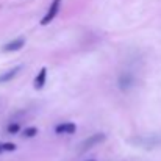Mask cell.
Returning <instances> with one entry per match:
<instances>
[{
	"label": "cell",
	"instance_id": "cell-2",
	"mask_svg": "<svg viewBox=\"0 0 161 161\" xmlns=\"http://www.w3.org/2000/svg\"><path fill=\"white\" fill-rule=\"evenodd\" d=\"M59 6H61V0H52L50 3V8L47 11V14L41 19V25H47L53 20L55 17L58 16V11H59Z\"/></svg>",
	"mask_w": 161,
	"mask_h": 161
},
{
	"label": "cell",
	"instance_id": "cell-3",
	"mask_svg": "<svg viewBox=\"0 0 161 161\" xmlns=\"http://www.w3.org/2000/svg\"><path fill=\"white\" fill-rule=\"evenodd\" d=\"M133 83H135V77H133L130 72H122V74L119 75V78H117V86H119L122 91L130 89V88L133 86Z\"/></svg>",
	"mask_w": 161,
	"mask_h": 161
},
{
	"label": "cell",
	"instance_id": "cell-1",
	"mask_svg": "<svg viewBox=\"0 0 161 161\" xmlns=\"http://www.w3.org/2000/svg\"><path fill=\"white\" fill-rule=\"evenodd\" d=\"M105 139H107V136H105L103 133L91 135L89 138H86V139L80 144V152H86V150H89V149H92V147L99 146V144H100V142H103Z\"/></svg>",
	"mask_w": 161,
	"mask_h": 161
},
{
	"label": "cell",
	"instance_id": "cell-9",
	"mask_svg": "<svg viewBox=\"0 0 161 161\" xmlns=\"http://www.w3.org/2000/svg\"><path fill=\"white\" fill-rule=\"evenodd\" d=\"M36 135H38V128L36 127H27V128L22 130V136L24 138H33Z\"/></svg>",
	"mask_w": 161,
	"mask_h": 161
},
{
	"label": "cell",
	"instance_id": "cell-7",
	"mask_svg": "<svg viewBox=\"0 0 161 161\" xmlns=\"http://www.w3.org/2000/svg\"><path fill=\"white\" fill-rule=\"evenodd\" d=\"M20 69H22V66H16V67H13V69H9V70H6V72H2V74H0V85L11 81V80L20 72Z\"/></svg>",
	"mask_w": 161,
	"mask_h": 161
},
{
	"label": "cell",
	"instance_id": "cell-4",
	"mask_svg": "<svg viewBox=\"0 0 161 161\" xmlns=\"http://www.w3.org/2000/svg\"><path fill=\"white\" fill-rule=\"evenodd\" d=\"M24 46H25V38H16V39H13V41L6 42V44L2 47V52H5V53L17 52V50H20Z\"/></svg>",
	"mask_w": 161,
	"mask_h": 161
},
{
	"label": "cell",
	"instance_id": "cell-12",
	"mask_svg": "<svg viewBox=\"0 0 161 161\" xmlns=\"http://www.w3.org/2000/svg\"><path fill=\"white\" fill-rule=\"evenodd\" d=\"M88 161H96V160H88Z\"/></svg>",
	"mask_w": 161,
	"mask_h": 161
},
{
	"label": "cell",
	"instance_id": "cell-6",
	"mask_svg": "<svg viewBox=\"0 0 161 161\" xmlns=\"http://www.w3.org/2000/svg\"><path fill=\"white\" fill-rule=\"evenodd\" d=\"M46 83H47V67H41L39 72H38V75L35 77V81H33L35 89L41 91L46 86Z\"/></svg>",
	"mask_w": 161,
	"mask_h": 161
},
{
	"label": "cell",
	"instance_id": "cell-5",
	"mask_svg": "<svg viewBox=\"0 0 161 161\" xmlns=\"http://www.w3.org/2000/svg\"><path fill=\"white\" fill-rule=\"evenodd\" d=\"M77 131V125L74 122H61L55 127L56 135H74Z\"/></svg>",
	"mask_w": 161,
	"mask_h": 161
},
{
	"label": "cell",
	"instance_id": "cell-11",
	"mask_svg": "<svg viewBox=\"0 0 161 161\" xmlns=\"http://www.w3.org/2000/svg\"><path fill=\"white\" fill-rule=\"evenodd\" d=\"M2 152H3V150H2V144H0V153H2Z\"/></svg>",
	"mask_w": 161,
	"mask_h": 161
},
{
	"label": "cell",
	"instance_id": "cell-10",
	"mask_svg": "<svg viewBox=\"0 0 161 161\" xmlns=\"http://www.w3.org/2000/svg\"><path fill=\"white\" fill-rule=\"evenodd\" d=\"M17 147H16V144H13V142H5V144H2V150L3 152H14Z\"/></svg>",
	"mask_w": 161,
	"mask_h": 161
},
{
	"label": "cell",
	"instance_id": "cell-8",
	"mask_svg": "<svg viewBox=\"0 0 161 161\" xmlns=\"http://www.w3.org/2000/svg\"><path fill=\"white\" fill-rule=\"evenodd\" d=\"M6 131H8L9 135H17V133L20 131V124H19V122H11V124H8Z\"/></svg>",
	"mask_w": 161,
	"mask_h": 161
}]
</instances>
